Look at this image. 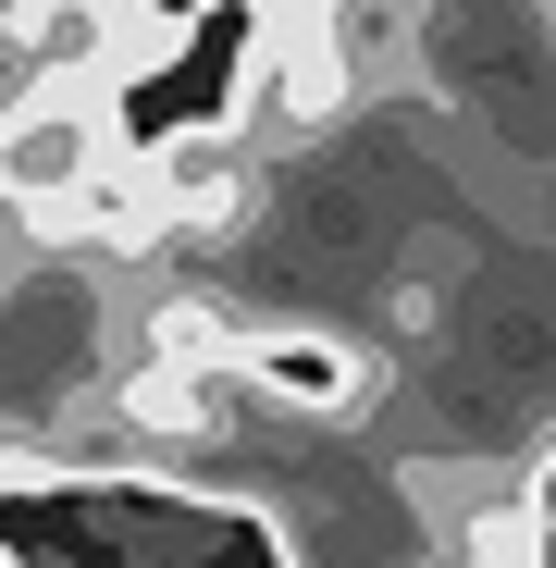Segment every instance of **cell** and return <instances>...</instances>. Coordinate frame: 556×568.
<instances>
[{
    "mask_svg": "<svg viewBox=\"0 0 556 568\" xmlns=\"http://www.w3.org/2000/svg\"><path fill=\"white\" fill-rule=\"evenodd\" d=\"M0 568H13V556H0Z\"/></svg>",
    "mask_w": 556,
    "mask_h": 568,
    "instance_id": "obj_3",
    "label": "cell"
},
{
    "mask_svg": "<svg viewBox=\"0 0 556 568\" xmlns=\"http://www.w3.org/2000/svg\"><path fill=\"white\" fill-rule=\"evenodd\" d=\"M445 568H556V495H544V469H495V483L457 507Z\"/></svg>",
    "mask_w": 556,
    "mask_h": 568,
    "instance_id": "obj_2",
    "label": "cell"
},
{
    "mask_svg": "<svg viewBox=\"0 0 556 568\" xmlns=\"http://www.w3.org/2000/svg\"><path fill=\"white\" fill-rule=\"evenodd\" d=\"M112 161H124V136H112L100 87H26L13 124H0V211L26 235H87V199H100Z\"/></svg>",
    "mask_w": 556,
    "mask_h": 568,
    "instance_id": "obj_1",
    "label": "cell"
}]
</instances>
